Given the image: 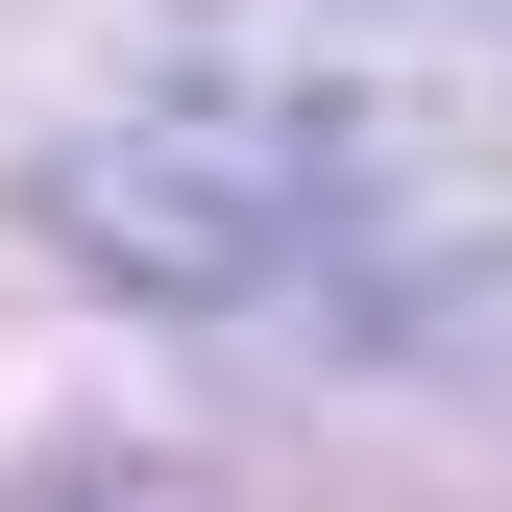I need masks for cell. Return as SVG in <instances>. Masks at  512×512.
<instances>
[]
</instances>
